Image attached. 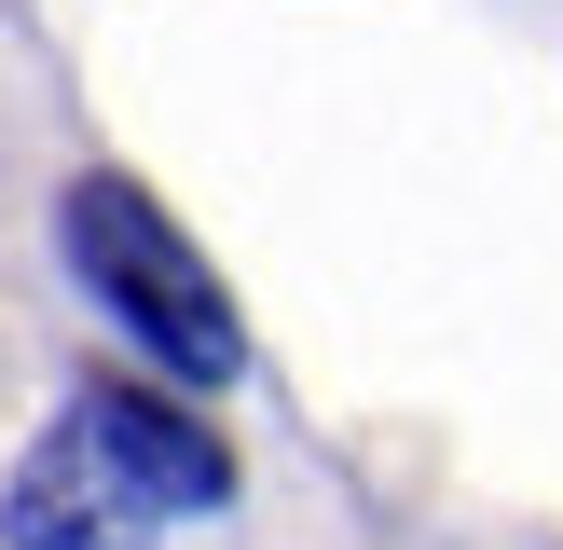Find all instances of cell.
Segmentation results:
<instances>
[{
	"label": "cell",
	"instance_id": "6da1fadb",
	"mask_svg": "<svg viewBox=\"0 0 563 550\" xmlns=\"http://www.w3.org/2000/svg\"><path fill=\"white\" fill-rule=\"evenodd\" d=\"M69 262H82V289L124 317V344H152V372H179V385H234L247 372L234 302L207 289V262L179 248V220L137 179H69Z\"/></svg>",
	"mask_w": 563,
	"mask_h": 550
},
{
	"label": "cell",
	"instance_id": "7a4b0ae2",
	"mask_svg": "<svg viewBox=\"0 0 563 550\" xmlns=\"http://www.w3.org/2000/svg\"><path fill=\"white\" fill-rule=\"evenodd\" d=\"M0 522H14V550H152L165 495L137 482V468L110 454V427L69 399V413L42 427V454L14 468V509H0Z\"/></svg>",
	"mask_w": 563,
	"mask_h": 550
},
{
	"label": "cell",
	"instance_id": "3957f363",
	"mask_svg": "<svg viewBox=\"0 0 563 550\" xmlns=\"http://www.w3.org/2000/svg\"><path fill=\"white\" fill-rule=\"evenodd\" d=\"M82 413L110 427V454L137 468V482L165 495V509H220L234 495V454H220L192 413H165V399H137V385H82Z\"/></svg>",
	"mask_w": 563,
	"mask_h": 550
}]
</instances>
